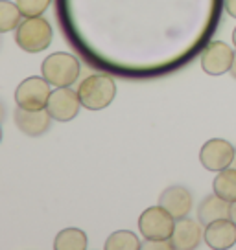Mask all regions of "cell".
Listing matches in <instances>:
<instances>
[{
    "label": "cell",
    "mask_w": 236,
    "mask_h": 250,
    "mask_svg": "<svg viewBox=\"0 0 236 250\" xmlns=\"http://www.w3.org/2000/svg\"><path fill=\"white\" fill-rule=\"evenodd\" d=\"M78 94L81 105L89 110H102L109 107L115 96H117V85L115 79L103 74H93L87 76L78 86Z\"/></svg>",
    "instance_id": "obj_1"
},
{
    "label": "cell",
    "mask_w": 236,
    "mask_h": 250,
    "mask_svg": "<svg viewBox=\"0 0 236 250\" xmlns=\"http://www.w3.org/2000/svg\"><path fill=\"white\" fill-rule=\"evenodd\" d=\"M54 31L48 21L43 17H28L24 19L15 31V42L21 50L28 54H39L47 50L52 42Z\"/></svg>",
    "instance_id": "obj_2"
},
{
    "label": "cell",
    "mask_w": 236,
    "mask_h": 250,
    "mask_svg": "<svg viewBox=\"0 0 236 250\" xmlns=\"http://www.w3.org/2000/svg\"><path fill=\"white\" fill-rule=\"evenodd\" d=\"M41 72L52 86H71L79 76V61L72 54L55 52L43 61Z\"/></svg>",
    "instance_id": "obj_3"
},
{
    "label": "cell",
    "mask_w": 236,
    "mask_h": 250,
    "mask_svg": "<svg viewBox=\"0 0 236 250\" xmlns=\"http://www.w3.org/2000/svg\"><path fill=\"white\" fill-rule=\"evenodd\" d=\"M175 219L161 204L144 210L139 217V230L146 241H166L172 237Z\"/></svg>",
    "instance_id": "obj_4"
},
{
    "label": "cell",
    "mask_w": 236,
    "mask_h": 250,
    "mask_svg": "<svg viewBox=\"0 0 236 250\" xmlns=\"http://www.w3.org/2000/svg\"><path fill=\"white\" fill-rule=\"evenodd\" d=\"M50 83L45 78L32 76L19 83L15 90L17 107H23L28 110L47 109L48 98H50Z\"/></svg>",
    "instance_id": "obj_5"
},
{
    "label": "cell",
    "mask_w": 236,
    "mask_h": 250,
    "mask_svg": "<svg viewBox=\"0 0 236 250\" xmlns=\"http://www.w3.org/2000/svg\"><path fill=\"white\" fill-rule=\"evenodd\" d=\"M81 100H79L78 90L71 86H55V90L50 94L47 103V110L50 112L52 120L57 122H71L78 116Z\"/></svg>",
    "instance_id": "obj_6"
},
{
    "label": "cell",
    "mask_w": 236,
    "mask_h": 250,
    "mask_svg": "<svg viewBox=\"0 0 236 250\" xmlns=\"http://www.w3.org/2000/svg\"><path fill=\"white\" fill-rule=\"evenodd\" d=\"M236 158L235 146L223 138H212L205 142L199 151V162L209 171H221L231 167Z\"/></svg>",
    "instance_id": "obj_7"
},
{
    "label": "cell",
    "mask_w": 236,
    "mask_h": 250,
    "mask_svg": "<svg viewBox=\"0 0 236 250\" xmlns=\"http://www.w3.org/2000/svg\"><path fill=\"white\" fill-rule=\"evenodd\" d=\"M233 61H235V52L223 41L209 42L199 57V64L209 76H221L225 72H231Z\"/></svg>",
    "instance_id": "obj_8"
},
{
    "label": "cell",
    "mask_w": 236,
    "mask_h": 250,
    "mask_svg": "<svg viewBox=\"0 0 236 250\" xmlns=\"http://www.w3.org/2000/svg\"><path fill=\"white\" fill-rule=\"evenodd\" d=\"M203 239L209 249L227 250L236 245V225L231 219H220L205 227Z\"/></svg>",
    "instance_id": "obj_9"
},
{
    "label": "cell",
    "mask_w": 236,
    "mask_h": 250,
    "mask_svg": "<svg viewBox=\"0 0 236 250\" xmlns=\"http://www.w3.org/2000/svg\"><path fill=\"white\" fill-rule=\"evenodd\" d=\"M15 124L17 127L23 131L26 136H32V138H37L41 134H45L50 129V112L47 109L41 110H28L19 107L15 110Z\"/></svg>",
    "instance_id": "obj_10"
},
{
    "label": "cell",
    "mask_w": 236,
    "mask_h": 250,
    "mask_svg": "<svg viewBox=\"0 0 236 250\" xmlns=\"http://www.w3.org/2000/svg\"><path fill=\"white\" fill-rule=\"evenodd\" d=\"M159 204L173 215V219L189 217L192 210V193L185 186H170L159 197Z\"/></svg>",
    "instance_id": "obj_11"
},
{
    "label": "cell",
    "mask_w": 236,
    "mask_h": 250,
    "mask_svg": "<svg viewBox=\"0 0 236 250\" xmlns=\"http://www.w3.org/2000/svg\"><path fill=\"white\" fill-rule=\"evenodd\" d=\"M172 241L175 250H192L201 241V227L194 219L183 217L175 221V228L172 232Z\"/></svg>",
    "instance_id": "obj_12"
},
{
    "label": "cell",
    "mask_w": 236,
    "mask_h": 250,
    "mask_svg": "<svg viewBox=\"0 0 236 250\" xmlns=\"http://www.w3.org/2000/svg\"><path fill=\"white\" fill-rule=\"evenodd\" d=\"M229 210H231V203H227L225 199H221L214 193V195H209L207 199L201 201L199 208H197V219L203 227H207L214 221L227 219Z\"/></svg>",
    "instance_id": "obj_13"
},
{
    "label": "cell",
    "mask_w": 236,
    "mask_h": 250,
    "mask_svg": "<svg viewBox=\"0 0 236 250\" xmlns=\"http://www.w3.org/2000/svg\"><path fill=\"white\" fill-rule=\"evenodd\" d=\"M214 193L221 199H225L227 203L236 201V167H225L218 171L212 184Z\"/></svg>",
    "instance_id": "obj_14"
},
{
    "label": "cell",
    "mask_w": 236,
    "mask_h": 250,
    "mask_svg": "<svg viewBox=\"0 0 236 250\" xmlns=\"http://www.w3.org/2000/svg\"><path fill=\"white\" fill-rule=\"evenodd\" d=\"M87 245V234L79 228H65L54 239L55 250H85Z\"/></svg>",
    "instance_id": "obj_15"
},
{
    "label": "cell",
    "mask_w": 236,
    "mask_h": 250,
    "mask_svg": "<svg viewBox=\"0 0 236 250\" xmlns=\"http://www.w3.org/2000/svg\"><path fill=\"white\" fill-rule=\"evenodd\" d=\"M23 13L17 6V2H9V0H0V31L8 33V31L15 30L23 22Z\"/></svg>",
    "instance_id": "obj_16"
},
{
    "label": "cell",
    "mask_w": 236,
    "mask_h": 250,
    "mask_svg": "<svg viewBox=\"0 0 236 250\" xmlns=\"http://www.w3.org/2000/svg\"><path fill=\"white\" fill-rule=\"evenodd\" d=\"M103 247L105 250H139L142 245L131 230H117L107 237Z\"/></svg>",
    "instance_id": "obj_17"
},
{
    "label": "cell",
    "mask_w": 236,
    "mask_h": 250,
    "mask_svg": "<svg viewBox=\"0 0 236 250\" xmlns=\"http://www.w3.org/2000/svg\"><path fill=\"white\" fill-rule=\"evenodd\" d=\"M52 4V0H17V6L21 9L24 19L28 17H41Z\"/></svg>",
    "instance_id": "obj_18"
},
{
    "label": "cell",
    "mask_w": 236,
    "mask_h": 250,
    "mask_svg": "<svg viewBox=\"0 0 236 250\" xmlns=\"http://www.w3.org/2000/svg\"><path fill=\"white\" fill-rule=\"evenodd\" d=\"M144 249H148V250H153V249H157V250H163V249L172 250L173 245H172V241H170V239H166V241H148Z\"/></svg>",
    "instance_id": "obj_19"
},
{
    "label": "cell",
    "mask_w": 236,
    "mask_h": 250,
    "mask_svg": "<svg viewBox=\"0 0 236 250\" xmlns=\"http://www.w3.org/2000/svg\"><path fill=\"white\" fill-rule=\"evenodd\" d=\"M225 11L229 17L236 19V0H225Z\"/></svg>",
    "instance_id": "obj_20"
},
{
    "label": "cell",
    "mask_w": 236,
    "mask_h": 250,
    "mask_svg": "<svg viewBox=\"0 0 236 250\" xmlns=\"http://www.w3.org/2000/svg\"><path fill=\"white\" fill-rule=\"evenodd\" d=\"M229 219L233 221L236 225V201L235 203H231V210H229Z\"/></svg>",
    "instance_id": "obj_21"
},
{
    "label": "cell",
    "mask_w": 236,
    "mask_h": 250,
    "mask_svg": "<svg viewBox=\"0 0 236 250\" xmlns=\"http://www.w3.org/2000/svg\"><path fill=\"white\" fill-rule=\"evenodd\" d=\"M231 76L236 79V54H235V61H233V66H231Z\"/></svg>",
    "instance_id": "obj_22"
},
{
    "label": "cell",
    "mask_w": 236,
    "mask_h": 250,
    "mask_svg": "<svg viewBox=\"0 0 236 250\" xmlns=\"http://www.w3.org/2000/svg\"><path fill=\"white\" fill-rule=\"evenodd\" d=\"M233 42H235V46H236V28H235V31H233Z\"/></svg>",
    "instance_id": "obj_23"
}]
</instances>
